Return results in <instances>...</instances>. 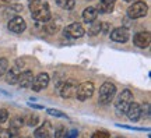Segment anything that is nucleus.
<instances>
[{"instance_id":"nucleus-1","label":"nucleus","mask_w":151,"mask_h":138,"mask_svg":"<svg viewBox=\"0 0 151 138\" xmlns=\"http://www.w3.org/2000/svg\"><path fill=\"white\" fill-rule=\"evenodd\" d=\"M116 95V87L112 82H105L102 87L99 88V96H98V102L101 105H109L113 101V98Z\"/></svg>"},{"instance_id":"nucleus-2","label":"nucleus","mask_w":151,"mask_h":138,"mask_svg":"<svg viewBox=\"0 0 151 138\" xmlns=\"http://www.w3.org/2000/svg\"><path fill=\"white\" fill-rule=\"evenodd\" d=\"M133 102V95H132V92L129 89H124L122 91V94L118 95L116 98V102H115V107H116V110L118 113H126L127 110V107L130 106V103Z\"/></svg>"},{"instance_id":"nucleus-3","label":"nucleus","mask_w":151,"mask_h":138,"mask_svg":"<svg viewBox=\"0 0 151 138\" xmlns=\"http://www.w3.org/2000/svg\"><path fill=\"white\" fill-rule=\"evenodd\" d=\"M94 94V84H92L91 81H86V82H83L77 87V91H76V98L78 99V101H87V99H90Z\"/></svg>"},{"instance_id":"nucleus-4","label":"nucleus","mask_w":151,"mask_h":138,"mask_svg":"<svg viewBox=\"0 0 151 138\" xmlns=\"http://www.w3.org/2000/svg\"><path fill=\"white\" fill-rule=\"evenodd\" d=\"M147 10H148V7H147L144 1H136L127 9V16L130 18H133V20L141 18V17H144L147 14Z\"/></svg>"},{"instance_id":"nucleus-5","label":"nucleus","mask_w":151,"mask_h":138,"mask_svg":"<svg viewBox=\"0 0 151 138\" xmlns=\"http://www.w3.org/2000/svg\"><path fill=\"white\" fill-rule=\"evenodd\" d=\"M63 34H65L66 38H71V39H77V38H81L86 31H84V28L81 25L80 22H73L70 25H67V27L63 29Z\"/></svg>"},{"instance_id":"nucleus-6","label":"nucleus","mask_w":151,"mask_h":138,"mask_svg":"<svg viewBox=\"0 0 151 138\" xmlns=\"http://www.w3.org/2000/svg\"><path fill=\"white\" fill-rule=\"evenodd\" d=\"M32 17H34V20L38 22H48L52 18V13H50V9H49L48 3H42V6L34 13Z\"/></svg>"},{"instance_id":"nucleus-7","label":"nucleus","mask_w":151,"mask_h":138,"mask_svg":"<svg viewBox=\"0 0 151 138\" xmlns=\"http://www.w3.org/2000/svg\"><path fill=\"white\" fill-rule=\"evenodd\" d=\"M77 82L74 80H67L63 82L62 88H60V95L65 99H69V98H73L76 96V91H77Z\"/></svg>"},{"instance_id":"nucleus-8","label":"nucleus","mask_w":151,"mask_h":138,"mask_svg":"<svg viewBox=\"0 0 151 138\" xmlns=\"http://www.w3.org/2000/svg\"><path fill=\"white\" fill-rule=\"evenodd\" d=\"M130 38V32L127 28H115L112 32H111V39L113 42H119V43H124L127 42Z\"/></svg>"},{"instance_id":"nucleus-9","label":"nucleus","mask_w":151,"mask_h":138,"mask_svg":"<svg viewBox=\"0 0 151 138\" xmlns=\"http://www.w3.org/2000/svg\"><path fill=\"white\" fill-rule=\"evenodd\" d=\"M150 42H151V35H150V32H147V31L139 32L133 38V43H134L137 48H141V49L147 48L150 45Z\"/></svg>"},{"instance_id":"nucleus-10","label":"nucleus","mask_w":151,"mask_h":138,"mask_svg":"<svg viewBox=\"0 0 151 138\" xmlns=\"http://www.w3.org/2000/svg\"><path fill=\"white\" fill-rule=\"evenodd\" d=\"M25 28H27V24L22 17H14L9 21V29L14 34H21L25 31Z\"/></svg>"},{"instance_id":"nucleus-11","label":"nucleus","mask_w":151,"mask_h":138,"mask_svg":"<svg viewBox=\"0 0 151 138\" xmlns=\"http://www.w3.org/2000/svg\"><path fill=\"white\" fill-rule=\"evenodd\" d=\"M22 66H24V63H22L21 60H17L16 66L13 67V69H10V71L7 73V75H6V80H7V82L9 84H16L17 80H18V75H20V73H21V69Z\"/></svg>"},{"instance_id":"nucleus-12","label":"nucleus","mask_w":151,"mask_h":138,"mask_svg":"<svg viewBox=\"0 0 151 138\" xmlns=\"http://www.w3.org/2000/svg\"><path fill=\"white\" fill-rule=\"evenodd\" d=\"M126 113H127V117H129L130 122H133V123L139 122L141 117V106L139 103H136V102H132L130 106L127 107Z\"/></svg>"},{"instance_id":"nucleus-13","label":"nucleus","mask_w":151,"mask_h":138,"mask_svg":"<svg viewBox=\"0 0 151 138\" xmlns=\"http://www.w3.org/2000/svg\"><path fill=\"white\" fill-rule=\"evenodd\" d=\"M48 84H49V75L46 73H41L39 75H37V78H34V82L31 85V88L38 92V91L46 88Z\"/></svg>"},{"instance_id":"nucleus-14","label":"nucleus","mask_w":151,"mask_h":138,"mask_svg":"<svg viewBox=\"0 0 151 138\" xmlns=\"http://www.w3.org/2000/svg\"><path fill=\"white\" fill-rule=\"evenodd\" d=\"M17 82H18V85H20L21 88H31V85H32V82H34L32 71L27 70V71H22V73H20Z\"/></svg>"},{"instance_id":"nucleus-15","label":"nucleus","mask_w":151,"mask_h":138,"mask_svg":"<svg viewBox=\"0 0 151 138\" xmlns=\"http://www.w3.org/2000/svg\"><path fill=\"white\" fill-rule=\"evenodd\" d=\"M50 130H52V126H50V123L49 122H45L41 126V127H38L35 130V133H34V137L35 138H48L50 135Z\"/></svg>"},{"instance_id":"nucleus-16","label":"nucleus","mask_w":151,"mask_h":138,"mask_svg":"<svg viewBox=\"0 0 151 138\" xmlns=\"http://www.w3.org/2000/svg\"><path fill=\"white\" fill-rule=\"evenodd\" d=\"M97 17H98V10L95 7H87L86 10L83 11V20H84V22H87V24L94 22L97 20Z\"/></svg>"},{"instance_id":"nucleus-17","label":"nucleus","mask_w":151,"mask_h":138,"mask_svg":"<svg viewBox=\"0 0 151 138\" xmlns=\"http://www.w3.org/2000/svg\"><path fill=\"white\" fill-rule=\"evenodd\" d=\"M116 0H99L98 6V13H111L113 10V4Z\"/></svg>"},{"instance_id":"nucleus-18","label":"nucleus","mask_w":151,"mask_h":138,"mask_svg":"<svg viewBox=\"0 0 151 138\" xmlns=\"http://www.w3.org/2000/svg\"><path fill=\"white\" fill-rule=\"evenodd\" d=\"M0 138H18V130L14 127L4 128L0 131Z\"/></svg>"},{"instance_id":"nucleus-19","label":"nucleus","mask_w":151,"mask_h":138,"mask_svg":"<svg viewBox=\"0 0 151 138\" xmlns=\"http://www.w3.org/2000/svg\"><path fill=\"white\" fill-rule=\"evenodd\" d=\"M101 29H102V24L95 20L94 22H91V27L88 28V34L94 36V35H98V34L101 32Z\"/></svg>"},{"instance_id":"nucleus-20","label":"nucleus","mask_w":151,"mask_h":138,"mask_svg":"<svg viewBox=\"0 0 151 138\" xmlns=\"http://www.w3.org/2000/svg\"><path fill=\"white\" fill-rule=\"evenodd\" d=\"M58 6H60L62 9H66V10H71L74 7V0H56Z\"/></svg>"},{"instance_id":"nucleus-21","label":"nucleus","mask_w":151,"mask_h":138,"mask_svg":"<svg viewBox=\"0 0 151 138\" xmlns=\"http://www.w3.org/2000/svg\"><path fill=\"white\" fill-rule=\"evenodd\" d=\"M7 69H9V60L1 57L0 59V77L4 75V73H7Z\"/></svg>"},{"instance_id":"nucleus-22","label":"nucleus","mask_w":151,"mask_h":138,"mask_svg":"<svg viewBox=\"0 0 151 138\" xmlns=\"http://www.w3.org/2000/svg\"><path fill=\"white\" fill-rule=\"evenodd\" d=\"M22 124H24V120H22L21 117H14L10 123V127H14V128H17V130H20Z\"/></svg>"},{"instance_id":"nucleus-23","label":"nucleus","mask_w":151,"mask_h":138,"mask_svg":"<svg viewBox=\"0 0 151 138\" xmlns=\"http://www.w3.org/2000/svg\"><path fill=\"white\" fill-rule=\"evenodd\" d=\"M41 6H42V1H41V0H32V1L29 3V10H31V13L34 14Z\"/></svg>"},{"instance_id":"nucleus-24","label":"nucleus","mask_w":151,"mask_h":138,"mask_svg":"<svg viewBox=\"0 0 151 138\" xmlns=\"http://www.w3.org/2000/svg\"><path fill=\"white\" fill-rule=\"evenodd\" d=\"M48 113L50 114V116H55V117H67L66 116V113L58 110V109H48Z\"/></svg>"},{"instance_id":"nucleus-25","label":"nucleus","mask_w":151,"mask_h":138,"mask_svg":"<svg viewBox=\"0 0 151 138\" xmlns=\"http://www.w3.org/2000/svg\"><path fill=\"white\" fill-rule=\"evenodd\" d=\"M91 138H109V134L106 131H95Z\"/></svg>"},{"instance_id":"nucleus-26","label":"nucleus","mask_w":151,"mask_h":138,"mask_svg":"<svg viewBox=\"0 0 151 138\" xmlns=\"http://www.w3.org/2000/svg\"><path fill=\"white\" fill-rule=\"evenodd\" d=\"M7 119H9V112L6 109H0V123L7 122Z\"/></svg>"},{"instance_id":"nucleus-27","label":"nucleus","mask_w":151,"mask_h":138,"mask_svg":"<svg viewBox=\"0 0 151 138\" xmlns=\"http://www.w3.org/2000/svg\"><path fill=\"white\" fill-rule=\"evenodd\" d=\"M118 127L122 128H127V130H137V131H148V128H143V127H130V126H124V124H116Z\"/></svg>"},{"instance_id":"nucleus-28","label":"nucleus","mask_w":151,"mask_h":138,"mask_svg":"<svg viewBox=\"0 0 151 138\" xmlns=\"http://www.w3.org/2000/svg\"><path fill=\"white\" fill-rule=\"evenodd\" d=\"M25 123H27V126L32 127V126H35V124L38 123V116H29V117H28V120Z\"/></svg>"},{"instance_id":"nucleus-29","label":"nucleus","mask_w":151,"mask_h":138,"mask_svg":"<svg viewBox=\"0 0 151 138\" xmlns=\"http://www.w3.org/2000/svg\"><path fill=\"white\" fill-rule=\"evenodd\" d=\"M53 138H66V131H65V128L60 127L58 131H55Z\"/></svg>"},{"instance_id":"nucleus-30","label":"nucleus","mask_w":151,"mask_h":138,"mask_svg":"<svg viewBox=\"0 0 151 138\" xmlns=\"http://www.w3.org/2000/svg\"><path fill=\"white\" fill-rule=\"evenodd\" d=\"M77 134H78L77 133V130H73L69 135H66V138H77Z\"/></svg>"},{"instance_id":"nucleus-31","label":"nucleus","mask_w":151,"mask_h":138,"mask_svg":"<svg viewBox=\"0 0 151 138\" xmlns=\"http://www.w3.org/2000/svg\"><path fill=\"white\" fill-rule=\"evenodd\" d=\"M9 1L10 0H0V7H4V6L9 4Z\"/></svg>"},{"instance_id":"nucleus-32","label":"nucleus","mask_w":151,"mask_h":138,"mask_svg":"<svg viewBox=\"0 0 151 138\" xmlns=\"http://www.w3.org/2000/svg\"><path fill=\"white\" fill-rule=\"evenodd\" d=\"M31 107H35V109H43V106H41V105H31Z\"/></svg>"},{"instance_id":"nucleus-33","label":"nucleus","mask_w":151,"mask_h":138,"mask_svg":"<svg viewBox=\"0 0 151 138\" xmlns=\"http://www.w3.org/2000/svg\"><path fill=\"white\" fill-rule=\"evenodd\" d=\"M124 1H133V0H124Z\"/></svg>"},{"instance_id":"nucleus-34","label":"nucleus","mask_w":151,"mask_h":138,"mask_svg":"<svg viewBox=\"0 0 151 138\" xmlns=\"http://www.w3.org/2000/svg\"><path fill=\"white\" fill-rule=\"evenodd\" d=\"M24 138H29V137H24Z\"/></svg>"}]
</instances>
